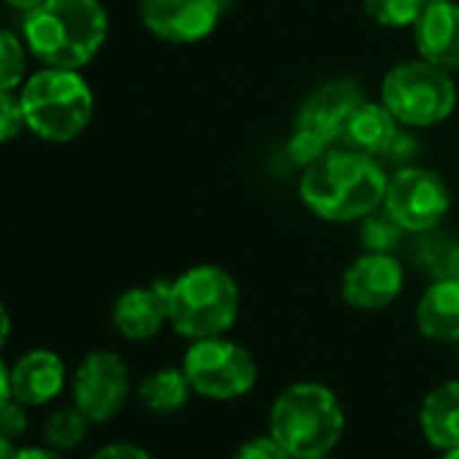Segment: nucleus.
<instances>
[{"instance_id":"27","label":"nucleus","mask_w":459,"mask_h":459,"mask_svg":"<svg viewBox=\"0 0 459 459\" xmlns=\"http://www.w3.org/2000/svg\"><path fill=\"white\" fill-rule=\"evenodd\" d=\"M0 432L6 437L17 440L28 432V405H22L20 400H9L4 408H0Z\"/></svg>"},{"instance_id":"31","label":"nucleus","mask_w":459,"mask_h":459,"mask_svg":"<svg viewBox=\"0 0 459 459\" xmlns=\"http://www.w3.org/2000/svg\"><path fill=\"white\" fill-rule=\"evenodd\" d=\"M9 335H12V314H9L6 303H4V300H0V349H4V346H6Z\"/></svg>"},{"instance_id":"4","label":"nucleus","mask_w":459,"mask_h":459,"mask_svg":"<svg viewBox=\"0 0 459 459\" xmlns=\"http://www.w3.org/2000/svg\"><path fill=\"white\" fill-rule=\"evenodd\" d=\"M28 130L47 143H71L92 122L95 95L82 71L41 68L20 87Z\"/></svg>"},{"instance_id":"5","label":"nucleus","mask_w":459,"mask_h":459,"mask_svg":"<svg viewBox=\"0 0 459 459\" xmlns=\"http://www.w3.org/2000/svg\"><path fill=\"white\" fill-rule=\"evenodd\" d=\"M238 311V284L219 265L186 268L168 284V325L186 341L224 335Z\"/></svg>"},{"instance_id":"15","label":"nucleus","mask_w":459,"mask_h":459,"mask_svg":"<svg viewBox=\"0 0 459 459\" xmlns=\"http://www.w3.org/2000/svg\"><path fill=\"white\" fill-rule=\"evenodd\" d=\"M413 41L421 60L459 74V4H429L413 25Z\"/></svg>"},{"instance_id":"16","label":"nucleus","mask_w":459,"mask_h":459,"mask_svg":"<svg viewBox=\"0 0 459 459\" xmlns=\"http://www.w3.org/2000/svg\"><path fill=\"white\" fill-rule=\"evenodd\" d=\"M416 327L427 341L456 343L459 341V281H432L416 306Z\"/></svg>"},{"instance_id":"3","label":"nucleus","mask_w":459,"mask_h":459,"mask_svg":"<svg viewBox=\"0 0 459 459\" xmlns=\"http://www.w3.org/2000/svg\"><path fill=\"white\" fill-rule=\"evenodd\" d=\"M271 435L292 459L330 454L343 437L346 413L338 394L316 381L287 386L271 405Z\"/></svg>"},{"instance_id":"13","label":"nucleus","mask_w":459,"mask_h":459,"mask_svg":"<svg viewBox=\"0 0 459 459\" xmlns=\"http://www.w3.org/2000/svg\"><path fill=\"white\" fill-rule=\"evenodd\" d=\"M65 381V362L52 349H30L12 365V397L28 408H41L60 397Z\"/></svg>"},{"instance_id":"18","label":"nucleus","mask_w":459,"mask_h":459,"mask_svg":"<svg viewBox=\"0 0 459 459\" xmlns=\"http://www.w3.org/2000/svg\"><path fill=\"white\" fill-rule=\"evenodd\" d=\"M400 135V122L392 117V111L378 100H362L354 114L346 122L343 130V141L349 143V149L362 152V154H386L394 143V138Z\"/></svg>"},{"instance_id":"28","label":"nucleus","mask_w":459,"mask_h":459,"mask_svg":"<svg viewBox=\"0 0 459 459\" xmlns=\"http://www.w3.org/2000/svg\"><path fill=\"white\" fill-rule=\"evenodd\" d=\"M90 459H152L149 451H143L141 446L135 443H125V440H117V443H106L100 446Z\"/></svg>"},{"instance_id":"29","label":"nucleus","mask_w":459,"mask_h":459,"mask_svg":"<svg viewBox=\"0 0 459 459\" xmlns=\"http://www.w3.org/2000/svg\"><path fill=\"white\" fill-rule=\"evenodd\" d=\"M14 459H65L63 451L52 448V446H28V448H17Z\"/></svg>"},{"instance_id":"37","label":"nucleus","mask_w":459,"mask_h":459,"mask_svg":"<svg viewBox=\"0 0 459 459\" xmlns=\"http://www.w3.org/2000/svg\"><path fill=\"white\" fill-rule=\"evenodd\" d=\"M456 349H459V341H456Z\"/></svg>"},{"instance_id":"36","label":"nucleus","mask_w":459,"mask_h":459,"mask_svg":"<svg viewBox=\"0 0 459 459\" xmlns=\"http://www.w3.org/2000/svg\"><path fill=\"white\" fill-rule=\"evenodd\" d=\"M311 459H333L330 454H325V456H311Z\"/></svg>"},{"instance_id":"22","label":"nucleus","mask_w":459,"mask_h":459,"mask_svg":"<svg viewBox=\"0 0 459 459\" xmlns=\"http://www.w3.org/2000/svg\"><path fill=\"white\" fill-rule=\"evenodd\" d=\"M28 47L22 36L0 25V92L20 90L28 79Z\"/></svg>"},{"instance_id":"10","label":"nucleus","mask_w":459,"mask_h":459,"mask_svg":"<svg viewBox=\"0 0 459 459\" xmlns=\"http://www.w3.org/2000/svg\"><path fill=\"white\" fill-rule=\"evenodd\" d=\"M221 0H141V25L168 44H197L208 39L221 17Z\"/></svg>"},{"instance_id":"11","label":"nucleus","mask_w":459,"mask_h":459,"mask_svg":"<svg viewBox=\"0 0 459 459\" xmlns=\"http://www.w3.org/2000/svg\"><path fill=\"white\" fill-rule=\"evenodd\" d=\"M405 287V271L392 252H362L341 279V298L357 311L389 308Z\"/></svg>"},{"instance_id":"1","label":"nucleus","mask_w":459,"mask_h":459,"mask_svg":"<svg viewBox=\"0 0 459 459\" xmlns=\"http://www.w3.org/2000/svg\"><path fill=\"white\" fill-rule=\"evenodd\" d=\"M108 39V12L100 0H44L25 14L22 41L47 68L82 71Z\"/></svg>"},{"instance_id":"21","label":"nucleus","mask_w":459,"mask_h":459,"mask_svg":"<svg viewBox=\"0 0 459 459\" xmlns=\"http://www.w3.org/2000/svg\"><path fill=\"white\" fill-rule=\"evenodd\" d=\"M90 419L74 405V408H60V411H55L49 419H47V424H44V440H47V446H52V448H57V451H71V448H76V446H82L84 443V437H87V432H90Z\"/></svg>"},{"instance_id":"19","label":"nucleus","mask_w":459,"mask_h":459,"mask_svg":"<svg viewBox=\"0 0 459 459\" xmlns=\"http://www.w3.org/2000/svg\"><path fill=\"white\" fill-rule=\"evenodd\" d=\"M192 384L184 368H160L138 384V403L152 413H176L186 405Z\"/></svg>"},{"instance_id":"32","label":"nucleus","mask_w":459,"mask_h":459,"mask_svg":"<svg viewBox=\"0 0 459 459\" xmlns=\"http://www.w3.org/2000/svg\"><path fill=\"white\" fill-rule=\"evenodd\" d=\"M4 4H6L9 9H14V12H22V14H28V12H33L36 6H41L44 0H4Z\"/></svg>"},{"instance_id":"20","label":"nucleus","mask_w":459,"mask_h":459,"mask_svg":"<svg viewBox=\"0 0 459 459\" xmlns=\"http://www.w3.org/2000/svg\"><path fill=\"white\" fill-rule=\"evenodd\" d=\"M416 265L429 281H459V244L448 238H427L416 252Z\"/></svg>"},{"instance_id":"26","label":"nucleus","mask_w":459,"mask_h":459,"mask_svg":"<svg viewBox=\"0 0 459 459\" xmlns=\"http://www.w3.org/2000/svg\"><path fill=\"white\" fill-rule=\"evenodd\" d=\"M233 459H292V456H290V451L268 432V435H257V437L244 440V443L236 448Z\"/></svg>"},{"instance_id":"6","label":"nucleus","mask_w":459,"mask_h":459,"mask_svg":"<svg viewBox=\"0 0 459 459\" xmlns=\"http://www.w3.org/2000/svg\"><path fill=\"white\" fill-rule=\"evenodd\" d=\"M381 103L405 127L440 125L456 108L454 74L421 57L397 63L381 82Z\"/></svg>"},{"instance_id":"17","label":"nucleus","mask_w":459,"mask_h":459,"mask_svg":"<svg viewBox=\"0 0 459 459\" xmlns=\"http://www.w3.org/2000/svg\"><path fill=\"white\" fill-rule=\"evenodd\" d=\"M419 424L432 448L446 451L459 446V378L443 381L424 394Z\"/></svg>"},{"instance_id":"12","label":"nucleus","mask_w":459,"mask_h":459,"mask_svg":"<svg viewBox=\"0 0 459 459\" xmlns=\"http://www.w3.org/2000/svg\"><path fill=\"white\" fill-rule=\"evenodd\" d=\"M365 100L359 84L349 79H335L316 87L298 111L295 130L308 133L311 138L322 141L327 149L343 141V130L354 108Z\"/></svg>"},{"instance_id":"33","label":"nucleus","mask_w":459,"mask_h":459,"mask_svg":"<svg viewBox=\"0 0 459 459\" xmlns=\"http://www.w3.org/2000/svg\"><path fill=\"white\" fill-rule=\"evenodd\" d=\"M17 456V446L12 437H6L4 432H0V459H14Z\"/></svg>"},{"instance_id":"9","label":"nucleus","mask_w":459,"mask_h":459,"mask_svg":"<svg viewBox=\"0 0 459 459\" xmlns=\"http://www.w3.org/2000/svg\"><path fill=\"white\" fill-rule=\"evenodd\" d=\"M74 405L92 421H111L127 403L130 394V370L117 351L95 349L90 351L71 381Z\"/></svg>"},{"instance_id":"30","label":"nucleus","mask_w":459,"mask_h":459,"mask_svg":"<svg viewBox=\"0 0 459 459\" xmlns=\"http://www.w3.org/2000/svg\"><path fill=\"white\" fill-rule=\"evenodd\" d=\"M12 400V368L0 359V408Z\"/></svg>"},{"instance_id":"35","label":"nucleus","mask_w":459,"mask_h":459,"mask_svg":"<svg viewBox=\"0 0 459 459\" xmlns=\"http://www.w3.org/2000/svg\"><path fill=\"white\" fill-rule=\"evenodd\" d=\"M427 4H456V0H427Z\"/></svg>"},{"instance_id":"34","label":"nucleus","mask_w":459,"mask_h":459,"mask_svg":"<svg viewBox=\"0 0 459 459\" xmlns=\"http://www.w3.org/2000/svg\"><path fill=\"white\" fill-rule=\"evenodd\" d=\"M443 459H459V446H454V448H446V451H443Z\"/></svg>"},{"instance_id":"7","label":"nucleus","mask_w":459,"mask_h":459,"mask_svg":"<svg viewBox=\"0 0 459 459\" xmlns=\"http://www.w3.org/2000/svg\"><path fill=\"white\" fill-rule=\"evenodd\" d=\"M181 368L192 392L208 400H236L257 384V362L252 351L224 335L189 341Z\"/></svg>"},{"instance_id":"24","label":"nucleus","mask_w":459,"mask_h":459,"mask_svg":"<svg viewBox=\"0 0 459 459\" xmlns=\"http://www.w3.org/2000/svg\"><path fill=\"white\" fill-rule=\"evenodd\" d=\"M405 230L381 208L370 211L368 216H362V227H359V238H362V249L365 252H392Z\"/></svg>"},{"instance_id":"14","label":"nucleus","mask_w":459,"mask_h":459,"mask_svg":"<svg viewBox=\"0 0 459 459\" xmlns=\"http://www.w3.org/2000/svg\"><path fill=\"white\" fill-rule=\"evenodd\" d=\"M168 284L154 281L149 287H133L114 303V330L127 341H149L168 322Z\"/></svg>"},{"instance_id":"25","label":"nucleus","mask_w":459,"mask_h":459,"mask_svg":"<svg viewBox=\"0 0 459 459\" xmlns=\"http://www.w3.org/2000/svg\"><path fill=\"white\" fill-rule=\"evenodd\" d=\"M28 130L20 92H0V143H9Z\"/></svg>"},{"instance_id":"2","label":"nucleus","mask_w":459,"mask_h":459,"mask_svg":"<svg viewBox=\"0 0 459 459\" xmlns=\"http://www.w3.org/2000/svg\"><path fill=\"white\" fill-rule=\"evenodd\" d=\"M389 176L362 152L335 149L300 176V200L325 221H354L381 208Z\"/></svg>"},{"instance_id":"8","label":"nucleus","mask_w":459,"mask_h":459,"mask_svg":"<svg viewBox=\"0 0 459 459\" xmlns=\"http://www.w3.org/2000/svg\"><path fill=\"white\" fill-rule=\"evenodd\" d=\"M381 205L405 233H429L448 213L451 192L440 173L408 165L389 178Z\"/></svg>"},{"instance_id":"23","label":"nucleus","mask_w":459,"mask_h":459,"mask_svg":"<svg viewBox=\"0 0 459 459\" xmlns=\"http://www.w3.org/2000/svg\"><path fill=\"white\" fill-rule=\"evenodd\" d=\"M429 4L427 0H365V14L381 28H413Z\"/></svg>"}]
</instances>
